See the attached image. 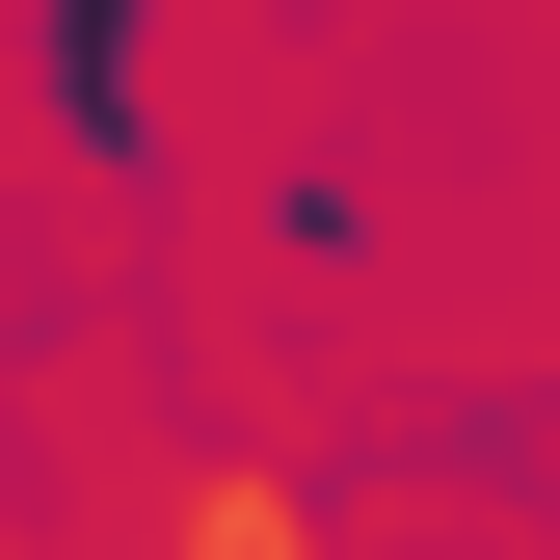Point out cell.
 Listing matches in <instances>:
<instances>
[{"instance_id":"cell-1","label":"cell","mask_w":560,"mask_h":560,"mask_svg":"<svg viewBox=\"0 0 560 560\" xmlns=\"http://www.w3.org/2000/svg\"><path fill=\"white\" fill-rule=\"evenodd\" d=\"M54 54H81V107H107L133 81V0H54Z\"/></svg>"}]
</instances>
